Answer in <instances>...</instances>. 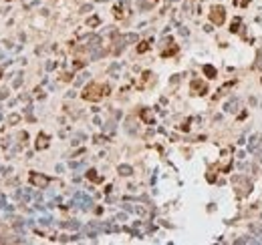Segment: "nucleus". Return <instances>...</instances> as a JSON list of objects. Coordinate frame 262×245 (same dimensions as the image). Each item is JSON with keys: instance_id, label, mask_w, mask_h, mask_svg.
Masks as SVG:
<instances>
[{"instance_id": "nucleus-1", "label": "nucleus", "mask_w": 262, "mask_h": 245, "mask_svg": "<svg viewBox=\"0 0 262 245\" xmlns=\"http://www.w3.org/2000/svg\"><path fill=\"white\" fill-rule=\"evenodd\" d=\"M212 20H214L216 24H222V22H224V8H214Z\"/></svg>"}, {"instance_id": "nucleus-2", "label": "nucleus", "mask_w": 262, "mask_h": 245, "mask_svg": "<svg viewBox=\"0 0 262 245\" xmlns=\"http://www.w3.org/2000/svg\"><path fill=\"white\" fill-rule=\"evenodd\" d=\"M121 173L123 175H129V167H121Z\"/></svg>"}]
</instances>
